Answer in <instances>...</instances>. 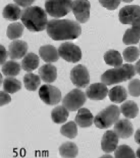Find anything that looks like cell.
Instances as JSON below:
<instances>
[{
  "label": "cell",
  "mask_w": 140,
  "mask_h": 158,
  "mask_svg": "<svg viewBox=\"0 0 140 158\" xmlns=\"http://www.w3.org/2000/svg\"><path fill=\"white\" fill-rule=\"evenodd\" d=\"M134 139L136 143L140 145V128H138L136 132Z\"/></svg>",
  "instance_id": "40"
},
{
  "label": "cell",
  "mask_w": 140,
  "mask_h": 158,
  "mask_svg": "<svg viewBox=\"0 0 140 158\" xmlns=\"http://www.w3.org/2000/svg\"><path fill=\"white\" fill-rule=\"evenodd\" d=\"M129 93L134 97L140 96V80L138 79H133L129 82Z\"/></svg>",
  "instance_id": "34"
},
{
  "label": "cell",
  "mask_w": 140,
  "mask_h": 158,
  "mask_svg": "<svg viewBox=\"0 0 140 158\" xmlns=\"http://www.w3.org/2000/svg\"><path fill=\"white\" fill-rule=\"evenodd\" d=\"M21 88V82L16 78L9 77L4 80L3 89L6 92L13 94L19 91Z\"/></svg>",
  "instance_id": "29"
},
{
  "label": "cell",
  "mask_w": 140,
  "mask_h": 158,
  "mask_svg": "<svg viewBox=\"0 0 140 158\" xmlns=\"http://www.w3.org/2000/svg\"><path fill=\"white\" fill-rule=\"evenodd\" d=\"M58 52L60 57L70 63H77L82 59L81 49L72 42H65L60 45Z\"/></svg>",
  "instance_id": "7"
},
{
  "label": "cell",
  "mask_w": 140,
  "mask_h": 158,
  "mask_svg": "<svg viewBox=\"0 0 140 158\" xmlns=\"http://www.w3.org/2000/svg\"><path fill=\"white\" fill-rule=\"evenodd\" d=\"M91 4L88 1H73L72 11L76 18L81 23L87 22L90 18Z\"/></svg>",
  "instance_id": "10"
},
{
  "label": "cell",
  "mask_w": 140,
  "mask_h": 158,
  "mask_svg": "<svg viewBox=\"0 0 140 158\" xmlns=\"http://www.w3.org/2000/svg\"><path fill=\"white\" fill-rule=\"evenodd\" d=\"M28 49L27 43L24 41L14 40L10 44L8 53L11 59H20L26 55Z\"/></svg>",
  "instance_id": "15"
},
{
  "label": "cell",
  "mask_w": 140,
  "mask_h": 158,
  "mask_svg": "<svg viewBox=\"0 0 140 158\" xmlns=\"http://www.w3.org/2000/svg\"><path fill=\"white\" fill-rule=\"evenodd\" d=\"M71 79L72 84L78 88H85L90 81L87 68L81 64L75 66L71 70Z\"/></svg>",
  "instance_id": "9"
},
{
  "label": "cell",
  "mask_w": 140,
  "mask_h": 158,
  "mask_svg": "<svg viewBox=\"0 0 140 158\" xmlns=\"http://www.w3.org/2000/svg\"><path fill=\"white\" fill-rule=\"evenodd\" d=\"M60 132L63 136L73 139L78 134L77 126L74 121H70L61 127Z\"/></svg>",
  "instance_id": "30"
},
{
  "label": "cell",
  "mask_w": 140,
  "mask_h": 158,
  "mask_svg": "<svg viewBox=\"0 0 140 158\" xmlns=\"http://www.w3.org/2000/svg\"><path fill=\"white\" fill-rule=\"evenodd\" d=\"M119 138L115 131H106L103 134L101 141L102 150L106 153H110L114 152L117 147Z\"/></svg>",
  "instance_id": "13"
},
{
  "label": "cell",
  "mask_w": 140,
  "mask_h": 158,
  "mask_svg": "<svg viewBox=\"0 0 140 158\" xmlns=\"http://www.w3.org/2000/svg\"><path fill=\"white\" fill-rule=\"evenodd\" d=\"M87 101L86 94L82 90L74 89L63 99V106L70 111H75L82 107Z\"/></svg>",
  "instance_id": "6"
},
{
  "label": "cell",
  "mask_w": 140,
  "mask_h": 158,
  "mask_svg": "<svg viewBox=\"0 0 140 158\" xmlns=\"http://www.w3.org/2000/svg\"><path fill=\"white\" fill-rule=\"evenodd\" d=\"M139 50L138 48L131 46L126 48L123 52L124 60L127 62H134L139 58Z\"/></svg>",
  "instance_id": "33"
},
{
  "label": "cell",
  "mask_w": 140,
  "mask_h": 158,
  "mask_svg": "<svg viewBox=\"0 0 140 158\" xmlns=\"http://www.w3.org/2000/svg\"><path fill=\"white\" fill-rule=\"evenodd\" d=\"M12 101V98L7 93L0 91V106H1L9 103Z\"/></svg>",
  "instance_id": "36"
},
{
  "label": "cell",
  "mask_w": 140,
  "mask_h": 158,
  "mask_svg": "<svg viewBox=\"0 0 140 158\" xmlns=\"http://www.w3.org/2000/svg\"><path fill=\"white\" fill-rule=\"evenodd\" d=\"M23 82L25 88L29 91H36L41 83L40 77L31 73L25 75Z\"/></svg>",
  "instance_id": "27"
},
{
  "label": "cell",
  "mask_w": 140,
  "mask_h": 158,
  "mask_svg": "<svg viewBox=\"0 0 140 158\" xmlns=\"http://www.w3.org/2000/svg\"><path fill=\"white\" fill-rule=\"evenodd\" d=\"M94 117L90 110L86 108L78 110L75 118L76 123L81 128H87L93 125Z\"/></svg>",
  "instance_id": "17"
},
{
  "label": "cell",
  "mask_w": 140,
  "mask_h": 158,
  "mask_svg": "<svg viewBox=\"0 0 140 158\" xmlns=\"http://www.w3.org/2000/svg\"><path fill=\"white\" fill-rule=\"evenodd\" d=\"M21 65L19 63L13 60L6 62L2 66V71L6 77H15L20 73Z\"/></svg>",
  "instance_id": "26"
},
{
  "label": "cell",
  "mask_w": 140,
  "mask_h": 158,
  "mask_svg": "<svg viewBox=\"0 0 140 158\" xmlns=\"http://www.w3.org/2000/svg\"><path fill=\"white\" fill-rule=\"evenodd\" d=\"M120 115L119 107L115 105H110L95 117L94 123L96 127L100 129H107L118 120Z\"/></svg>",
  "instance_id": "4"
},
{
  "label": "cell",
  "mask_w": 140,
  "mask_h": 158,
  "mask_svg": "<svg viewBox=\"0 0 140 158\" xmlns=\"http://www.w3.org/2000/svg\"><path fill=\"white\" fill-rule=\"evenodd\" d=\"M119 18L123 24L132 25L140 19V6H126L120 10Z\"/></svg>",
  "instance_id": "11"
},
{
  "label": "cell",
  "mask_w": 140,
  "mask_h": 158,
  "mask_svg": "<svg viewBox=\"0 0 140 158\" xmlns=\"http://www.w3.org/2000/svg\"><path fill=\"white\" fill-rule=\"evenodd\" d=\"M114 129L119 138L122 139L129 138L134 131L132 123L126 118L118 120L115 124Z\"/></svg>",
  "instance_id": "14"
},
{
  "label": "cell",
  "mask_w": 140,
  "mask_h": 158,
  "mask_svg": "<svg viewBox=\"0 0 140 158\" xmlns=\"http://www.w3.org/2000/svg\"><path fill=\"white\" fill-rule=\"evenodd\" d=\"M120 111L126 118H134L138 116L139 108L138 104L135 102L128 101L120 106Z\"/></svg>",
  "instance_id": "21"
},
{
  "label": "cell",
  "mask_w": 140,
  "mask_h": 158,
  "mask_svg": "<svg viewBox=\"0 0 140 158\" xmlns=\"http://www.w3.org/2000/svg\"><path fill=\"white\" fill-rule=\"evenodd\" d=\"M60 156L64 158H75L78 155L77 146L72 142H68L63 143L59 148Z\"/></svg>",
  "instance_id": "25"
},
{
  "label": "cell",
  "mask_w": 140,
  "mask_h": 158,
  "mask_svg": "<svg viewBox=\"0 0 140 158\" xmlns=\"http://www.w3.org/2000/svg\"><path fill=\"white\" fill-rule=\"evenodd\" d=\"M40 57L46 63L56 62L60 59L56 48L51 45L41 46L39 49Z\"/></svg>",
  "instance_id": "16"
},
{
  "label": "cell",
  "mask_w": 140,
  "mask_h": 158,
  "mask_svg": "<svg viewBox=\"0 0 140 158\" xmlns=\"http://www.w3.org/2000/svg\"><path fill=\"white\" fill-rule=\"evenodd\" d=\"M73 1H46L45 8L46 12L50 16L60 18L65 16L72 9Z\"/></svg>",
  "instance_id": "5"
},
{
  "label": "cell",
  "mask_w": 140,
  "mask_h": 158,
  "mask_svg": "<svg viewBox=\"0 0 140 158\" xmlns=\"http://www.w3.org/2000/svg\"><path fill=\"white\" fill-rule=\"evenodd\" d=\"M139 48H140V44H139Z\"/></svg>",
  "instance_id": "43"
},
{
  "label": "cell",
  "mask_w": 140,
  "mask_h": 158,
  "mask_svg": "<svg viewBox=\"0 0 140 158\" xmlns=\"http://www.w3.org/2000/svg\"><path fill=\"white\" fill-rule=\"evenodd\" d=\"M109 97L111 101L112 102L120 104L126 99L128 97V93L124 87L116 86L109 91Z\"/></svg>",
  "instance_id": "20"
},
{
  "label": "cell",
  "mask_w": 140,
  "mask_h": 158,
  "mask_svg": "<svg viewBox=\"0 0 140 158\" xmlns=\"http://www.w3.org/2000/svg\"><path fill=\"white\" fill-rule=\"evenodd\" d=\"M21 20L30 31H42L46 29L48 21L47 13L37 6L28 7L23 9Z\"/></svg>",
  "instance_id": "2"
},
{
  "label": "cell",
  "mask_w": 140,
  "mask_h": 158,
  "mask_svg": "<svg viewBox=\"0 0 140 158\" xmlns=\"http://www.w3.org/2000/svg\"><path fill=\"white\" fill-rule=\"evenodd\" d=\"M38 74L43 81L51 83L57 78V69L53 65L47 64L41 66L38 70Z\"/></svg>",
  "instance_id": "18"
},
{
  "label": "cell",
  "mask_w": 140,
  "mask_h": 158,
  "mask_svg": "<svg viewBox=\"0 0 140 158\" xmlns=\"http://www.w3.org/2000/svg\"><path fill=\"white\" fill-rule=\"evenodd\" d=\"M131 28L136 31L140 35V19L133 23Z\"/></svg>",
  "instance_id": "39"
},
{
  "label": "cell",
  "mask_w": 140,
  "mask_h": 158,
  "mask_svg": "<svg viewBox=\"0 0 140 158\" xmlns=\"http://www.w3.org/2000/svg\"><path fill=\"white\" fill-rule=\"evenodd\" d=\"M115 158H135L136 157L132 148L126 144L120 145L115 151Z\"/></svg>",
  "instance_id": "32"
},
{
  "label": "cell",
  "mask_w": 140,
  "mask_h": 158,
  "mask_svg": "<svg viewBox=\"0 0 140 158\" xmlns=\"http://www.w3.org/2000/svg\"><path fill=\"white\" fill-rule=\"evenodd\" d=\"M14 1L18 5L24 7L30 6L33 3V2H34V1Z\"/></svg>",
  "instance_id": "38"
},
{
  "label": "cell",
  "mask_w": 140,
  "mask_h": 158,
  "mask_svg": "<svg viewBox=\"0 0 140 158\" xmlns=\"http://www.w3.org/2000/svg\"><path fill=\"white\" fill-rule=\"evenodd\" d=\"M108 89L106 85L103 83H97L91 84L86 89L85 94L91 100L101 101L107 97Z\"/></svg>",
  "instance_id": "12"
},
{
  "label": "cell",
  "mask_w": 140,
  "mask_h": 158,
  "mask_svg": "<svg viewBox=\"0 0 140 158\" xmlns=\"http://www.w3.org/2000/svg\"><path fill=\"white\" fill-rule=\"evenodd\" d=\"M104 60L106 64L115 68L120 67L123 63V59L119 52L115 50H110L105 53Z\"/></svg>",
  "instance_id": "24"
},
{
  "label": "cell",
  "mask_w": 140,
  "mask_h": 158,
  "mask_svg": "<svg viewBox=\"0 0 140 158\" xmlns=\"http://www.w3.org/2000/svg\"><path fill=\"white\" fill-rule=\"evenodd\" d=\"M140 35L136 31L131 28L126 30L123 36V43L126 45L136 44L139 42Z\"/></svg>",
  "instance_id": "31"
},
{
  "label": "cell",
  "mask_w": 140,
  "mask_h": 158,
  "mask_svg": "<svg viewBox=\"0 0 140 158\" xmlns=\"http://www.w3.org/2000/svg\"><path fill=\"white\" fill-rule=\"evenodd\" d=\"M21 10L18 5L10 3L6 6L2 12L3 17L5 19L11 21L18 20L21 15Z\"/></svg>",
  "instance_id": "22"
},
{
  "label": "cell",
  "mask_w": 140,
  "mask_h": 158,
  "mask_svg": "<svg viewBox=\"0 0 140 158\" xmlns=\"http://www.w3.org/2000/svg\"><path fill=\"white\" fill-rule=\"evenodd\" d=\"M40 64V59L37 55L29 53L26 55L21 62V67L24 70L30 72L37 69Z\"/></svg>",
  "instance_id": "19"
},
{
  "label": "cell",
  "mask_w": 140,
  "mask_h": 158,
  "mask_svg": "<svg viewBox=\"0 0 140 158\" xmlns=\"http://www.w3.org/2000/svg\"><path fill=\"white\" fill-rule=\"evenodd\" d=\"M68 110L63 106H59L53 109L51 112L52 119L54 123L61 124L67 121L69 116Z\"/></svg>",
  "instance_id": "23"
},
{
  "label": "cell",
  "mask_w": 140,
  "mask_h": 158,
  "mask_svg": "<svg viewBox=\"0 0 140 158\" xmlns=\"http://www.w3.org/2000/svg\"><path fill=\"white\" fill-rule=\"evenodd\" d=\"M136 74L135 66L126 64L108 70L101 77L102 82L110 86L131 80Z\"/></svg>",
  "instance_id": "3"
},
{
  "label": "cell",
  "mask_w": 140,
  "mask_h": 158,
  "mask_svg": "<svg viewBox=\"0 0 140 158\" xmlns=\"http://www.w3.org/2000/svg\"><path fill=\"white\" fill-rule=\"evenodd\" d=\"M136 157L140 158V147L138 148L136 152Z\"/></svg>",
  "instance_id": "42"
},
{
  "label": "cell",
  "mask_w": 140,
  "mask_h": 158,
  "mask_svg": "<svg viewBox=\"0 0 140 158\" xmlns=\"http://www.w3.org/2000/svg\"><path fill=\"white\" fill-rule=\"evenodd\" d=\"M47 31L53 40H73L81 35L82 27L76 21L54 19L48 22Z\"/></svg>",
  "instance_id": "1"
},
{
  "label": "cell",
  "mask_w": 140,
  "mask_h": 158,
  "mask_svg": "<svg viewBox=\"0 0 140 158\" xmlns=\"http://www.w3.org/2000/svg\"><path fill=\"white\" fill-rule=\"evenodd\" d=\"M135 67L136 73L140 75V59L136 63Z\"/></svg>",
  "instance_id": "41"
},
{
  "label": "cell",
  "mask_w": 140,
  "mask_h": 158,
  "mask_svg": "<svg viewBox=\"0 0 140 158\" xmlns=\"http://www.w3.org/2000/svg\"><path fill=\"white\" fill-rule=\"evenodd\" d=\"M24 30V26L19 22L11 23L8 25L6 35L10 39L15 40L22 36Z\"/></svg>",
  "instance_id": "28"
},
{
  "label": "cell",
  "mask_w": 140,
  "mask_h": 158,
  "mask_svg": "<svg viewBox=\"0 0 140 158\" xmlns=\"http://www.w3.org/2000/svg\"><path fill=\"white\" fill-rule=\"evenodd\" d=\"M103 7L107 8V9L110 10H115L118 8L119 6V5L121 1H99Z\"/></svg>",
  "instance_id": "35"
},
{
  "label": "cell",
  "mask_w": 140,
  "mask_h": 158,
  "mask_svg": "<svg viewBox=\"0 0 140 158\" xmlns=\"http://www.w3.org/2000/svg\"><path fill=\"white\" fill-rule=\"evenodd\" d=\"M39 95L45 103L50 106L59 103L62 97L59 89L49 84L43 85L40 87Z\"/></svg>",
  "instance_id": "8"
},
{
  "label": "cell",
  "mask_w": 140,
  "mask_h": 158,
  "mask_svg": "<svg viewBox=\"0 0 140 158\" xmlns=\"http://www.w3.org/2000/svg\"><path fill=\"white\" fill-rule=\"evenodd\" d=\"M8 52L6 51L5 47L1 45V64H4L7 58Z\"/></svg>",
  "instance_id": "37"
}]
</instances>
